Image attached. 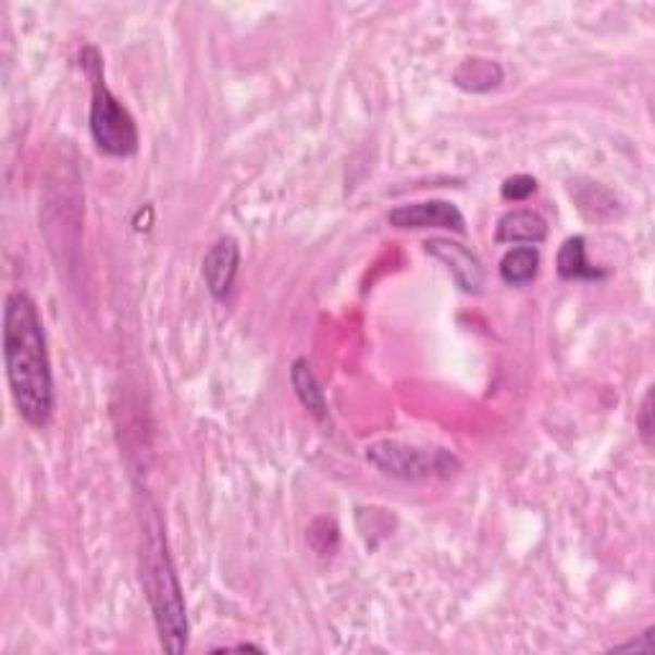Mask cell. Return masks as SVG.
<instances>
[{"label": "cell", "instance_id": "4fadbf2b", "mask_svg": "<svg viewBox=\"0 0 655 655\" xmlns=\"http://www.w3.org/2000/svg\"><path fill=\"white\" fill-rule=\"evenodd\" d=\"M535 190H537L535 177H530V174H515V177L505 180V185H502V198L512 200V202H522V200H528Z\"/></svg>", "mask_w": 655, "mask_h": 655}, {"label": "cell", "instance_id": "52a82bcc", "mask_svg": "<svg viewBox=\"0 0 655 655\" xmlns=\"http://www.w3.org/2000/svg\"><path fill=\"white\" fill-rule=\"evenodd\" d=\"M428 254H433L435 259L443 261L448 267V272L454 274L456 285L464 289V293L479 295L484 287V269L482 261H479L474 254H471L466 246L448 242V238H433V242L425 244Z\"/></svg>", "mask_w": 655, "mask_h": 655}, {"label": "cell", "instance_id": "8992f818", "mask_svg": "<svg viewBox=\"0 0 655 655\" xmlns=\"http://www.w3.org/2000/svg\"><path fill=\"white\" fill-rule=\"evenodd\" d=\"M238 264H242V249H238L236 238L223 236L208 249L206 259H202V280H206V287L215 300L223 302L231 297Z\"/></svg>", "mask_w": 655, "mask_h": 655}, {"label": "cell", "instance_id": "7c38bea8", "mask_svg": "<svg viewBox=\"0 0 655 655\" xmlns=\"http://www.w3.org/2000/svg\"><path fill=\"white\" fill-rule=\"evenodd\" d=\"M456 85L471 92H486L502 83V67L490 60H466L456 70Z\"/></svg>", "mask_w": 655, "mask_h": 655}, {"label": "cell", "instance_id": "277c9868", "mask_svg": "<svg viewBox=\"0 0 655 655\" xmlns=\"http://www.w3.org/2000/svg\"><path fill=\"white\" fill-rule=\"evenodd\" d=\"M367 458L382 474L420 482V479H448L458 471V458L443 448H415L397 441H376L367 448Z\"/></svg>", "mask_w": 655, "mask_h": 655}, {"label": "cell", "instance_id": "5bb4252c", "mask_svg": "<svg viewBox=\"0 0 655 655\" xmlns=\"http://www.w3.org/2000/svg\"><path fill=\"white\" fill-rule=\"evenodd\" d=\"M638 428L645 446L653 448V387H647L643 397V407H640L638 412Z\"/></svg>", "mask_w": 655, "mask_h": 655}, {"label": "cell", "instance_id": "3957f363", "mask_svg": "<svg viewBox=\"0 0 655 655\" xmlns=\"http://www.w3.org/2000/svg\"><path fill=\"white\" fill-rule=\"evenodd\" d=\"M83 67L92 79L90 103V134L98 149L108 157H131L138 149V128L134 115L121 106V100L108 90L103 62L96 49L87 47L83 52Z\"/></svg>", "mask_w": 655, "mask_h": 655}, {"label": "cell", "instance_id": "7a4b0ae2", "mask_svg": "<svg viewBox=\"0 0 655 655\" xmlns=\"http://www.w3.org/2000/svg\"><path fill=\"white\" fill-rule=\"evenodd\" d=\"M141 589L147 594L151 615H155L159 643H162L166 653H185L187 632H190V628H187V607L157 509H151L147 520H144Z\"/></svg>", "mask_w": 655, "mask_h": 655}, {"label": "cell", "instance_id": "8fae6325", "mask_svg": "<svg viewBox=\"0 0 655 655\" xmlns=\"http://www.w3.org/2000/svg\"><path fill=\"white\" fill-rule=\"evenodd\" d=\"M289 376H293L295 395H297V399H300V405L305 407V410H308L316 420H325L328 418L325 395H323V390H320L316 374H312L310 363L305 359H297L293 363V371H289Z\"/></svg>", "mask_w": 655, "mask_h": 655}, {"label": "cell", "instance_id": "9c48e42d", "mask_svg": "<svg viewBox=\"0 0 655 655\" xmlns=\"http://www.w3.org/2000/svg\"><path fill=\"white\" fill-rule=\"evenodd\" d=\"M556 267H558V274L564 276V280H602V276H607V272L604 269H596L589 264L586 259V242L584 236H571L566 238L564 246H560L558 251V259H556Z\"/></svg>", "mask_w": 655, "mask_h": 655}, {"label": "cell", "instance_id": "6da1fadb", "mask_svg": "<svg viewBox=\"0 0 655 655\" xmlns=\"http://www.w3.org/2000/svg\"><path fill=\"white\" fill-rule=\"evenodd\" d=\"M3 356L11 397L28 425L44 428L54 412V380L36 302L21 289L5 297Z\"/></svg>", "mask_w": 655, "mask_h": 655}, {"label": "cell", "instance_id": "30bf717a", "mask_svg": "<svg viewBox=\"0 0 655 655\" xmlns=\"http://www.w3.org/2000/svg\"><path fill=\"white\" fill-rule=\"evenodd\" d=\"M537 267H541V254L535 246H518V249H509L499 261V276L505 285L522 287L537 276Z\"/></svg>", "mask_w": 655, "mask_h": 655}, {"label": "cell", "instance_id": "5b68a950", "mask_svg": "<svg viewBox=\"0 0 655 655\" xmlns=\"http://www.w3.org/2000/svg\"><path fill=\"white\" fill-rule=\"evenodd\" d=\"M390 225L395 228H410V231H423V228H446L454 233L466 231L464 213L458 210L454 202L448 200H423V202H410V206H399L390 213Z\"/></svg>", "mask_w": 655, "mask_h": 655}, {"label": "cell", "instance_id": "9a60e30c", "mask_svg": "<svg viewBox=\"0 0 655 655\" xmlns=\"http://www.w3.org/2000/svg\"><path fill=\"white\" fill-rule=\"evenodd\" d=\"M615 651H635V653H653V628L645 630L640 640H632V643L617 645Z\"/></svg>", "mask_w": 655, "mask_h": 655}, {"label": "cell", "instance_id": "ba28073f", "mask_svg": "<svg viewBox=\"0 0 655 655\" xmlns=\"http://www.w3.org/2000/svg\"><path fill=\"white\" fill-rule=\"evenodd\" d=\"M548 236V225L535 210H509L499 218L497 242L499 244H541Z\"/></svg>", "mask_w": 655, "mask_h": 655}]
</instances>
